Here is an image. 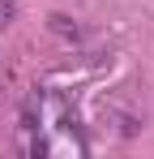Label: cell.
<instances>
[{"label":"cell","mask_w":154,"mask_h":159,"mask_svg":"<svg viewBox=\"0 0 154 159\" xmlns=\"http://www.w3.org/2000/svg\"><path fill=\"white\" fill-rule=\"evenodd\" d=\"M13 22V0H0V26Z\"/></svg>","instance_id":"obj_2"},{"label":"cell","mask_w":154,"mask_h":159,"mask_svg":"<svg viewBox=\"0 0 154 159\" xmlns=\"http://www.w3.org/2000/svg\"><path fill=\"white\" fill-rule=\"evenodd\" d=\"M17 146L30 159H81L90 155V142L81 129L73 95L56 86H34L17 112Z\"/></svg>","instance_id":"obj_1"}]
</instances>
